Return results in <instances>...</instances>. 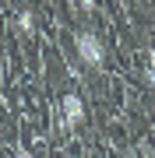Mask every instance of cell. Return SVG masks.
<instances>
[{
  "mask_svg": "<svg viewBox=\"0 0 155 158\" xmlns=\"http://www.w3.org/2000/svg\"><path fill=\"white\" fill-rule=\"evenodd\" d=\"M78 60L85 63V67H92V70H99L106 63V46H102V39H99L95 32H78Z\"/></svg>",
  "mask_w": 155,
  "mask_h": 158,
  "instance_id": "obj_1",
  "label": "cell"
},
{
  "mask_svg": "<svg viewBox=\"0 0 155 158\" xmlns=\"http://www.w3.org/2000/svg\"><path fill=\"white\" fill-rule=\"evenodd\" d=\"M60 113H63V127H67V130H78L81 123H85V102H81L78 95H63Z\"/></svg>",
  "mask_w": 155,
  "mask_h": 158,
  "instance_id": "obj_2",
  "label": "cell"
},
{
  "mask_svg": "<svg viewBox=\"0 0 155 158\" xmlns=\"http://www.w3.org/2000/svg\"><path fill=\"white\" fill-rule=\"evenodd\" d=\"M18 32H21L25 39H32V35H35V14L28 11V7L18 11Z\"/></svg>",
  "mask_w": 155,
  "mask_h": 158,
  "instance_id": "obj_3",
  "label": "cell"
},
{
  "mask_svg": "<svg viewBox=\"0 0 155 158\" xmlns=\"http://www.w3.org/2000/svg\"><path fill=\"white\" fill-rule=\"evenodd\" d=\"M74 7H78L81 14H92L95 7H99V0H74Z\"/></svg>",
  "mask_w": 155,
  "mask_h": 158,
  "instance_id": "obj_4",
  "label": "cell"
},
{
  "mask_svg": "<svg viewBox=\"0 0 155 158\" xmlns=\"http://www.w3.org/2000/svg\"><path fill=\"white\" fill-rule=\"evenodd\" d=\"M144 67H148V70H155V46L144 53Z\"/></svg>",
  "mask_w": 155,
  "mask_h": 158,
  "instance_id": "obj_5",
  "label": "cell"
},
{
  "mask_svg": "<svg viewBox=\"0 0 155 158\" xmlns=\"http://www.w3.org/2000/svg\"><path fill=\"white\" fill-rule=\"evenodd\" d=\"M11 158H35V155H32V151H28V148H18V151H14V155H11Z\"/></svg>",
  "mask_w": 155,
  "mask_h": 158,
  "instance_id": "obj_6",
  "label": "cell"
},
{
  "mask_svg": "<svg viewBox=\"0 0 155 158\" xmlns=\"http://www.w3.org/2000/svg\"><path fill=\"white\" fill-rule=\"evenodd\" d=\"M152 116H155V109H152Z\"/></svg>",
  "mask_w": 155,
  "mask_h": 158,
  "instance_id": "obj_7",
  "label": "cell"
}]
</instances>
